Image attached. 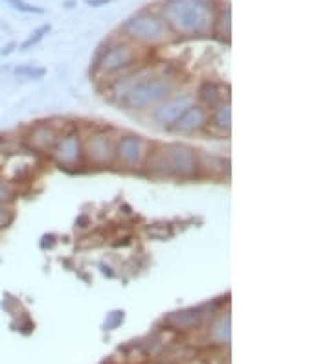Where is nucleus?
<instances>
[{
  "label": "nucleus",
  "instance_id": "f257e3e1",
  "mask_svg": "<svg viewBox=\"0 0 331 364\" xmlns=\"http://www.w3.org/2000/svg\"><path fill=\"white\" fill-rule=\"evenodd\" d=\"M164 19L177 34L201 35L212 28L213 8L208 0H168Z\"/></svg>",
  "mask_w": 331,
  "mask_h": 364
},
{
  "label": "nucleus",
  "instance_id": "f03ea898",
  "mask_svg": "<svg viewBox=\"0 0 331 364\" xmlns=\"http://www.w3.org/2000/svg\"><path fill=\"white\" fill-rule=\"evenodd\" d=\"M173 90V83L169 79H147L131 87L125 94V105L135 111H144L166 100Z\"/></svg>",
  "mask_w": 331,
  "mask_h": 364
},
{
  "label": "nucleus",
  "instance_id": "7ed1b4c3",
  "mask_svg": "<svg viewBox=\"0 0 331 364\" xmlns=\"http://www.w3.org/2000/svg\"><path fill=\"white\" fill-rule=\"evenodd\" d=\"M124 32L131 39L140 41V43H155V41L164 39V35L168 32V24L157 15L142 13L124 24Z\"/></svg>",
  "mask_w": 331,
  "mask_h": 364
},
{
  "label": "nucleus",
  "instance_id": "20e7f679",
  "mask_svg": "<svg viewBox=\"0 0 331 364\" xmlns=\"http://www.w3.org/2000/svg\"><path fill=\"white\" fill-rule=\"evenodd\" d=\"M169 168L180 177H193L197 173L195 151L184 144H173L168 149Z\"/></svg>",
  "mask_w": 331,
  "mask_h": 364
},
{
  "label": "nucleus",
  "instance_id": "39448f33",
  "mask_svg": "<svg viewBox=\"0 0 331 364\" xmlns=\"http://www.w3.org/2000/svg\"><path fill=\"white\" fill-rule=\"evenodd\" d=\"M135 61V50L127 45H116L103 54L100 59V70L105 74L118 72Z\"/></svg>",
  "mask_w": 331,
  "mask_h": 364
},
{
  "label": "nucleus",
  "instance_id": "423d86ee",
  "mask_svg": "<svg viewBox=\"0 0 331 364\" xmlns=\"http://www.w3.org/2000/svg\"><path fill=\"white\" fill-rule=\"evenodd\" d=\"M188 107H191L190 96H182V98L171 100L155 112V120H157L160 125H171L182 116V112H184Z\"/></svg>",
  "mask_w": 331,
  "mask_h": 364
},
{
  "label": "nucleus",
  "instance_id": "0eeeda50",
  "mask_svg": "<svg viewBox=\"0 0 331 364\" xmlns=\"http://www.w3.org/2000/svg\"><path fill=\"white\" fill-rule=\"evenodd\" d=\"M204 124H206V112H204V109L191 105L175 122V127L180 133H193V131H199L201 127H204Z\"/></svg>",
  "mask_w": 331,
  "mask_h": 364
},
{
  "label": "nucleus",
  "instance_id": "6e6552de",
  "mask_svg": "<svg viewBox=\"0 0 331 364\" xmlns=\"http://www.w3.org/2000/svg\"><path fill=\"white\" fill-rule=\"evenodd\" d=\"M142 153H144V144L138 136H127L120 142L118 157L125 166H136L140 164Z\"/></svg>",
  "mask_w": 331,
  "mask_h": 364
},
{
  "label": "nucleus",
  "instance_id": "1a4fd4ad",
  "mask_svg": "<svg viewBox=\"0 0 331 364\" xmlns=\"http://www.w3.org/2000/svg\"><path fill=\"white\" fill-rule=\"evenodd\" d=\"M81 157V147H79V138L76 135L67 136L65 140H61L59 147H57V158L63 164H74L78 162Z\"/></svg>",
  "mask_w": 331,
  "mask_h": 364
},
{
  "label": "nucleus",
  "instance_id": "9d476101",
  "mask_svg": "<svg viewBox=\"0 0 331 364\" xmlns=\"http://www.w3.org/2000/svg\"><path fill=\"white\" fill-rule=\"evenodd\" d=\"M111 142L107 140V136L98 135L94 138H90L89 142V155L96 162H109L111 160Z\"/></svg>",
  "mask_w": 331,
  "mask_h": 364
},
{
  "label": "nucleus",
  "instance_id": "9b49d317",
  "mask_svg": "<svg viewBox=\"0 0 331 364\" xmlns=\"http://www.w3.org/2000/svg\"><path fill=\"white\" fill-rule=\"evenodd\" d=\"M212 124L221 131H231V105L228 103H221V105L215 109V114H213Z\"/></svg>",
  "mask_w": 331,
  "mask_h": 364
},
{
  "label": "nucleus",
  "instance_id": "f8f14e48",
  "mask_svg": "<svg viewBox=\"0 0 331 364\" xmlns=\"http://www.w3.org/2000/svg\"><path fill=\"white\" fill-rule=\"evenodd\" d=\"M201 98L204 100V103H206L208 107H215L217 109L221 103H223V96L219 94V89H217V85H213V83H206L204 87L201 89Z\"/></svg>",
  "mask_w": 331,
  "mask_h": 364
},
{
  "label": "nucleus",
  "instance_id": "ddd939ff",
  "mask_svg": "<svg viewBox=\"0 0 331 364\" xmlns=\"http://www.w3.org/2000/svg\"><path fill=\"white\" fill-rule=\"evenodd\" d=\"M54 138V133H52L48 127H39V129L34 131V135H32V142H34L37 147H45L48 146Z\"/></svg>",
  "mask_w": 331,
  "mask_h": 364
},
{
  "label": "nucleus",
  "instance_id": "4468645a",
  "mask_svg": "<svg viewBox=\"0 0 331 364\" xmlns=\"http://www.w3.org/2000/svg\"><path fill=\"white\" fill-rule=\"evenodd\" d=\"M48 32H50V24H45V26H41V28L37 30L35 34H32V37H30V39L26 41V43H24V45L21 46V48H23V50H28L30 46L37 45V43H39V41L43 39V37H45V34H48Z\"/></svg>",
  "mask_w": 331,
  "mask_h": 364
},
{
  "label": "nucleus",
  "instance_id": "2eb2a0df",
  "mask_svg": "<svg viewBox=\"0 0 331 364\" xmlns=\"http://www.w3.org/2000/svg\"><path fill=\"white\" fill-rule=\"evenodd\" d=\"M10 4H12L15 10H19V12H24V13H43V10L41 8H35V6H30V4H26L24 0H8Z\"/></svg>",
  "mask_w": 331,
  "mask_h": 364
},
{
  "label": "nucleus",
  "instance_id": "dca6fc26",
  "mask_svg": "<svg viewBox=\"0 0 331 364\" xmlns=\"http://www.w3.org/2000/svg\"><path fill=\"white\" fill-rule=\"evenodd\" d=\"M15 72H17L19 76H28V78H43V76H45V68L24 67V68H17Z\"/></svg>",
  "mask_w": 331,
  "mask_h": 364
},
{
  "label": "nucleus",
  "instance_id": "f3484780",
  "mask_svg": "<svg viewBox=\"0 0 331 364\" xmlns=\"http://www.w3.org/2000/svg\"><path fill=\"white\" fill-rule=\"evenodd\" d=\"M13 221V213L4 208V204H0V228H6L8 224Z\"/></svg>",
  "mask_w": 331,
  "mask_h": 364
},
{
  "label": "nucleus",
  "instance_id": "a211bd4d",
  "mask_svg": "<svg viewBox=\"0 0 331 364\" xmlns=\"http://www.w3.org/2000/svg\"><path fill=\"white\" fill-rule=\"evenodd\" d=\"M12 199V190H10V186L4 182V180H0V204H4L6 201Z\"/></svg>",
  "mask_w": 331,
  "mask_h": 364
},
{
  "label": "nucleus",
  "instance_id": "6ab92c4d",
  "mask_svg": "<svg viewBox=\"0 0 331 364\" xmlns=\"http://www.w3.org/2000/svg\"><path fill=\"white\" fill-rule=\"evenodd\" d=\"M111 0H87V4H90V6H105Z\"/></svg>",
  "mask_w": 331,
  "mask_h": 364
},
{
  "label": "nucleus",
  "instance_id": "aec40b11",
  "mask_svg": "<svg viewBox=\"0 0 331 364\" xmlns=\"http://www.w3.org/2000/svg\"><path fill=\"white\" fill-rule=\"evenodd\" d=\"M13 46H15V45H10V46H8L6 50H2V54H6V56H8V54H10V52H12V48H13Z\"/></svg>",
  "mask_w": 331,
  "mask_h": 364
}]
</instances>
